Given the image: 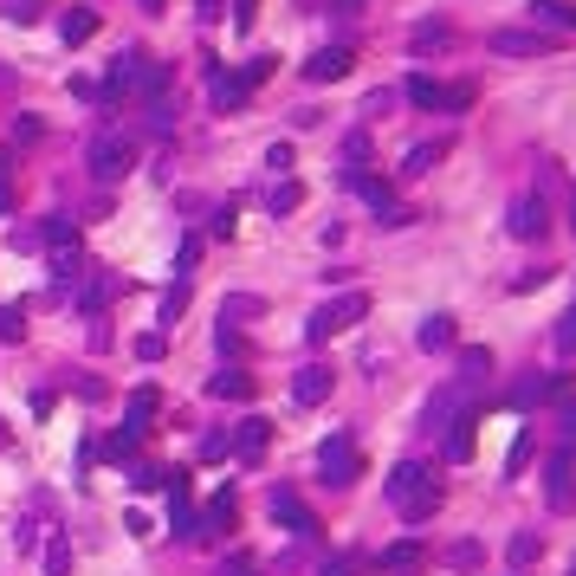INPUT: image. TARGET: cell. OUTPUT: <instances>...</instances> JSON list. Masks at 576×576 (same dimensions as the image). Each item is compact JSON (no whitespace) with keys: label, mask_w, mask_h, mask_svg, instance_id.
I'll list each match as a JSON object with an SVG mask.
<instances>
[{"label":"cell","mask_w":576,"mask_h":576,"mask_svg":"<svg viewBox=\"0 0 576 576\" xmlns=\"http://www.w3.org/2000/svg\"><path fill=\"white\" fill-rule=\"evenodd\" d=\"M389 505L408 518V525H421V518L441 512V486H434V473H428L421 460H402V466L389 473Z\"/></svg>","instance_id":"6da1fadb"},{"label":"cell","mask_w":576,"mask_h":576,"mask_svg":"<svg viewBox=\"0 0 576 576\" xmlns=\"http://www.w3.org/2000/svg\"><path fill=\"white\" fill-rule=\"evenodd\" d=\"M363 318H369V292H337L331 305H318V311H311L305 337H311V344H324V337L350 331V324H363Z\"/></svg>","instance_id":"7a4b0ae2"},{"label":"cell","mask_w":576,"mask_h":576,"mask_svg":"<svg viewBox=\"0 0 576 576\" xmlns=\"http://www.w3.org/2000/svg\"><path fill=\"white\" fill-rule=\"evenodd\" d=\"M130 162H136V143H130V136H98V143L85 149V169L98 175V182H123V175H130Z\"/></svg>","instance_id":"3957f363"},{"label":"cell","mask_w":576,"mask_h":576,"mask_svg":"<svg viewBox=\"0 0 576 576\" xmlns=\"http://www.w3.org/2000/svg\"><path fill=\"white\" fill-rule=\"evenodd\" d=\"M318 473H324V486H356V473H363V454H356L350 434H331V441L318 447Z\"/></svg>","instance_id":"277c9868"},{"label":"cell","mask_w":576,"mask_h":576,"mask_svg":"<svg viewBox=\"0 0 576 576\" xmlns=\"http://www.w3.org/2000/svg\"><path fill=\"white\" fill-rule=\"evenodd\" d=\"M408 98L421 111H466L473 104V85H441V78H408Z\"/></svg>","instance_id":"5b68a950"},{"label":"cell","mask_w":576,"mask_h":576,"mask_svg":"<svg viewBox=\"0 0 576 576\" xmlns=\"http://www.w3.org/2000/svg\"><path fill=\"white\" fill-rule=\"evenodd\" d=\"M169 531L195 544L201 538V518H195V499H188V473H169Z\"/></svg>","instance_id":"8992f818"},{"label":"cell","mask_w":576,"mask_h":576,"mask_svg":"<svg viewBox=\"0 0 576 576\" xmlns=\"http://www.w3.org/2000/svg\"><path fill=\"white\" fill-rule=\"evenodd\" d=\"M492 52H505V59H538V52H551L557 39L551 33H525V26H499V33L486 39Z\"/></svg>","instance_id":"52a82bcc"},{"label":"cell","mask_w":576,"mask_h":576,"mask_svg":"<svg viewBox=\"0 0 576 576\" xmlns=\"http://www.w3.org/2000/svg\"><path fill=\"white\" fill-rule=\"evenodd\" d=\"M143 72H149V59L143 52H117V65H111V78H104V104H117L123 91H143Z\"/></svg>","instance_id":"ba28073f"},{"label":"cell","mask_w":576,"mask_h":576,"mask_svg":"<svg viewBox=\"0 0 576 576\" xmlns=\"http://www.w3.org/2000/svg\"><path fill=\"white\" fill-rule=\"evenodd\" d=\"M272 518H279L292 538H318V518H311V505L298 499V492H272Z\"/></svg>","instance_id":"9c48e42d"},{"label":"cell","mask_w":576,"mask_h":576,"mask_svg":"<svg viewBox=\"0 0 576 576\" xmlns=\"http://www.w3.org/2000/svg\"><path fill=\"white\" fill-rule=\"evenodd\" d=\"M350 65H356L350 46H324V52H311L305 78H311V85H337V78H350Z\"/></svg>","instance_id":"30bf717a"},{"label":"cell","mask_w":576,"mask_h":576,"mask_svg":"<svg viewBox=\"0 0 576 576\" xmlns=\"http://www.w3.org/2000/svg\"><path fill=\"white\" fill-rule=\"evenodd\" d=\"M324 395H331V369H324V363H305V369L292 376V402H298V408H318Z\"/></svg>","instance_id":"8fae6325"},{"label":"cell","mask_w":576,"mask_h":576,"mask_svg":"<svg viewBox=\"0 0 576 576\" xmlns=\"http://www.w3.org/2000/svg\"><path fill=\"white\" fill-rule=\"evenodd\" d=\"M156 415H162V395H156V389H136V395H130V408H123V434H136V441H143Z\"/></svg>","instance_id":"7c38bea8"},{"label":"cell","mask_w":576,"mask_h":576,"mask_svg":"<svg viewBox=\"0 0 576 576\" xmlns=\"http://www.w3.org/2000/svg\"><path fill=\"white\" fill-rule=\"evenodd\" d=\"M266 441H272V421L266 415H246L240 428H233V454H240V460H259V454H266Z\"/></svg>","instance_id":"4fadbf2b"},{"label":"cell","mask_w":576,"mask_h":576,"mask_svg":"<svg viewBox=\"0 0 576 576\" xmlns=\"http://www.w3.org/2000/svg\"><path fill=\"white\" fill-rule=\"evenodd\" d=\"M208 395L214 402H253V376L246 369H221V376H208Z\"/></svg>","instance_id":"5bb4252c"},{"label":"cell","mask_w":576,"mask_h":576,"mask_svg":"<svg viewBox=\"0 0 576 576\" xmlns=\"http://www.w3.org/2000/svg\"><path fill=\"white\" fill-rule=\"evenodd\" d=\"M91 33H98V13H91V7H65L59 13V39H65V46H85Z\"/></svg>","instance_id":"9a60e30c"},{"label":"cell","mask_w":576,"mask_h":576,"mask_svg":"<svg viewBox=\"0 0 576 576\" xmlns=\"http://www.w3.org/2000/svg\"><path fill=\"white\" fill-rule=\"evenodd\" d=\"M551 505H557V512H570V505H576V486H570V447H557V454H551Z\"/></svg>","instance_id":"2e32d148"},{"label":"cell","mask_w":576,"mask_h":576,"mask_svg":"<svg viewBox=\"0 0 576 576\" xmlns=\"http://www.w3.org/2000/svg\"><path fill=\"white\" fill-rule=\"evenodd\" d=\"M479 415H473V408H466V415L460 421H447V460H473V441H479Z\"/></svg>","instance_id":"e0dca14e"},{"label":"cell","mask_w":576,"mask_h":576,"mask_svg":"<svg viewBox=\"0 0 576 576\" xmlns=\"http://www.w3.org/2000/svg\"><path fill=\"white\" fill-rule=\"evenodd\" d=\"M408 46H415V52H447V46H454V26H447V20H421L415 33H408Z\"/></svg>","instance_id":"ac0fdd59"},{"label":"cell","mask_w":576,"mask_h":576,"mask_svg":"<svg viewBox=\"0 0 576 576\" xmlns=\"http://www.w3.org/2000/svg\"><path fill=\"white\" fill-rule=\"evenodd\" d=\"M447 149H454V143H447V136H434V143H415V149H408V156H402V175H428L434 162L447 156Z\"/></svg>","instance_id":"d6986e66"},{"label":"cell","mask_w":576,"mask_h":576,"mask_svg":"<svg viewBox=\"0 0 576 576\" xmlns=\"http://www.w3.org/2000/svg\"><path fill=\"white\" fill-rule=\"evenodd\" d=\"M512 233H518V240H538V233H544V201H512Z\"/></svg>","instance_id":"ffe728a7"},{"label":"cell","mask_w":576,"mask_h":576,"mask_svg":"<svg viewBox=\"0 0 576 576\" xmlns=\"http://www.w3.org/2000/svg\"><path fill=\"white\" fill-rule=\"evenodd\" d=\"M551 395H564V376H538V382H518V389H512V408L551 402Z\"/></svg>","instance_id":"44dd1931"},{"label":"cell","mask_w":576,"mask_h":576,"mask_svg":"<svg viewBox=\"0 0 576 576\" xmlns=\"http://www.w3.org/2000/svg\"><path fill=\"white\" fill-rule=\"evenodd\" d=\"M382 570H389V576H408V570H421V544H415V538L389 544V551H382Z\"/></svg>","instance_id":"7402d4cb"},{"label":"cell","mask_w":576,"mask_h":576,"mask_svg":"<svg viewBox=\"0 0 576 576\" xmlns=\"http://www.w3.org/2000/svg\"><path fill=\"white\" fill-rule=\"evenodd\" d=\"M415 344H421V350H454V318H447V311H434V318L421 324Z\"/></svg>","instance_id":"603a6c76"},{"label":"cell","mask_w":576,"mask_h":576,"mask_svg":"<svg viewBox=\"0 0 576 576\" xmlns=\"http://www.w3.org/2000/svg\"><path fill=\"white\" fill-rule=\"evenodd\" d=\"M505 557H512V570H525V564H538V557H544V538H538V531H518V538H512V544H505Z\"/></svg>","instance_id":"cb8c5ba5"},{"label":"cell","mask_w":576,"mask_h":576,"mask_svg":"<svg viewBox=\"0 0 576 576\" xmlns=\"http://www.w3.org/2000/svg\"><path fill=\"white\" fill-rule=\"evenodd\" d=\"M201 531H208V538L233 531V492H214V505H208V518H201Z\"/></svg>","instance_id":"d4e9b609"},{"label":"cell","mask_w":576,"mask_h":576,"mask_svg":"<svg viewBox=\"0 0 576 576\" xmlns=\"http://www.w3.org/2000/svg\"><path fill=\"white\" fill-rule=\"evenodd\" d=\"M350 188H356V195H363V201H376V208H382V214H389V208H395V195H389V182H376V175H356V169H350Z\"/></svg>","instance_id":"484cf974"},{"label":"cell","mask_w":576,"mask_h":576,"mask_svg":"<svg viewBox=\"0 0 576 576\" xmlns=\"http://www.w3.org/2000/svg\"><path fill=\"white\" fill-rule=\"evenodd\" d=\"M208 78H214V104H221V111H240V104H246L240 78H227V72H208Z\"/></svg>","instance_id":"4316f807"},{"label":"cell","mask_w":576,"mask_h":576,"mask_svg":"<svg viewBox=\"0 0 576 576\" xmlns=\"http://www.w3.org/2000/svg\"><path fill=\"white\" fill-rule=\"evenodd\" d=\"M39 564H46V576H72V544H65V538H52L46 551H39Z\"/></svg>","instance_id":"83f0119b"},{"label":"cell","mask_w":576,"mask_h":576,"mask_svg":"<svg viewBox=\"0 0 576 576\" xmlns=\"http://www.w3.org/2000/svg\"><path fill=\"white\" fill-rule=\"evenodd\" d=\"M272 65H279V59H272V52H259V59H246V65H240L233 78H240V85L253 91V85H266V78H272Z\"/></svg>","instance_id":"f1b7e54d"},{"label":"cell","mask_w":576,"mask_h":576,"mask_svg":"<svg viewBox=\"0 0 576 576\" xmlns=\"http://www.w3.org/2000/svg\"><path fill=\"white\" fill-rule=\"evenodd\" d=\"M259 311H266V305H259V298H227V305H221V324H227V331H233V324H240V318H259Z\"/></svg>","instance_id":"f546056e"},{"label":"cell","mask_w":576,"mask_h":576,"mask_svg":"<svg viewBox=\"0 0 576 576\" xmlns=\"http://www.w3.org/2000/svg\"><path fill=\"white\" fill-rule=\"evenodd\" d=\"M0 13H7L13 26H33L39 13H46V0H0Z\"/></svg>","instance_id":"4dcf8cb0"},{"label":"cell","mask_w":576,"mask_h":576,"mask_svg":"<svg viewBox=\"0 0 576 576\" xmlns=\"http://www.w3.org/2000/svg\"><path fill=\"white\" fill-rule=\"evenodd\" d=\"M46 246H78V221H72V214H52V221H46Z\"/></svg>","instance_id":"1f68e13d"},{"label":"cell","mask_w":576,"mask_h":576,"mask_svg":"<svg viewBox=\"0 0 576 576\" xmlns=\"http://www.w3.org/2000/svg\"><path fill=\"white\" fill-rule=\"evenodd\" d=\"M104 460H111V466H130V460H136V434H123V428H117L111 441H104Z\"/></svg>","instance_id":"d6a6232c"},{"label":"cell","mask_w":576,"mask_h":576,"mask_svg":"<svg viewBox=\"0 0 576 576\" xmlns=\"http://www.w3.org/2000/svg\"><path fill=\"white\" fill-rule=\"evenodd\" d=\"M557 434H564V447H576V395L570 389L557 395Z\"/></svg>","instance_id":"836d02e7"},{"label":"cell","mask_w":576,"mask_h":576,"mask_svg":"<svg viewBox=\"0 0 576 576\" xmlns=\"http://www.w3.org/2000/svg\"><path fill=\"white\" fill-rule=\"evenodd\" d=\"M182 311H188V279H182V272H175L169 298H162V324H175V318H182Z\"/></svg>","instance_id":"e575fe53"},{"label":"cell","mask_w":576,"mask_h":576,"mask_svg":"<svg viewBox=\"0 0 576 576\" xmlns=\"http://www.w3.org/2000/svg\"><path fill=\"white\" fill-rule=\"evenodd\" d=\"M26 337V318H20V305H0V344H20Z\"/></svg>","instance_id":"d590c367"},{"label":"cell","mask_w":576,"mask_h":576,"mask_svg":"<svg viewBox=\"0 0 576 576\" xmlns=\"http://www.w3.org/2000/svg\"><path fill=\"white\" fill-rule=\"evenodd\" d=\"M531 13H538V20H557V26H576V7H564V0H531Z\"/></svg>","instance_id":"8d00e7d4"},{"label":"cell","mask_w":576,"mask_h":576,"mask_svg":"<svg viewBox=\"0 0 576 576\" xmlns=\"http://www.w3.org/2000/svg\"><path fill=\"white\" fill-rule=\"evenodd\" d=\"M486 369H492V356H486V350H460V382H479Z\"/></svg>","instance_id":"74e56055"},{"label":"cell","mask_w":576,"mask_h":576,"mask_svg":"<svg viewBox=\"0 0 576 576\" xmlns=\"http://www.w3.org/2000/svg\"><path fill=\"white\" fill-rule=\"evenodd\" d=\"M130 486L136 492H156V486L169 492V473H156V466H130Z\"/></svg>","instance_id":"f35d334b"},{"label":"cell","mask_w":576,"mask_h":576,"mask_svg":"<svg viewBox=\"0 0 576 576\" xmlns=\"http://www.w3.org/2000/svg\"><path fill=\"white\" fill-rule=\"evenodd\" d=\"M201 460H221V454H233V434H201V447H195Z\"/></svg>","instance_id":"ab89813d"},{"label":"cell","mask_w":576,"mask_h":576,"mask_svg":"<svg viewBox=\"0 0 576 576\" xmlns=\"http://www.w3.org/2000/svg\"><path fill=\"white\" fill-rule=\"evenodd\" d=\"M557 350H564V356H576V305L564 311V318H557Z\"/></svg>","instance_id":"60d3db41"},{"label":"cell","mask_w":576,"mask_h":576,"mask_svg":"<svg viewBox=\"0 0 576 576\" xmlns=\"http://www.w3.org/2000/svg\"><path fill=\"white\" fill-rule=\"evenodd\" d=\"M298 201H305V195H298V182H279V188H272V214H292Z\"/></svg>","instance_id":"b9f144b4"},{"label":"cell","mask_w":576,"mask_h":576,"mask_svg":"<svg viewBox=\"0 0 576 576\" xmlns=\"http://www.w3.org/2000/svg\"><path fill=\"white\" fill-rule=\"evenodd\" d=\"M531 447H538V441H531V428H525V434H518V441H512V460H505V473H525Z\"/></svg>","instance_id":"7bdbcfd3"},{"label":"cell","mask_w":576,"mask_h":576,"mask_svg":"<svg viewBox=\"0 0 576 576\" xmlns=\"http://www.w3.org/2000/svg\"><path fill=\"white\" fill-rule=\"evenodd\" d=\"M162 350H169V337H162V331H149V337H136V356H143V363H156V356Z\"/></svg>","instance_id":"ee69618b"},{"label":"cell","mask_w":576,"mask_h":576,"mask_svg":"<svg viewBox=\"0 0 576 576\" xmlns=\"http://www.w3.org/2000/svg\"><path fill=\"white\" fill-rule=\"evenodd\" d=\"M447 564H454V570H473V564H479V544H473V538L454 544V551H447Z\"/></svg>","instance_id":"f6af8a7d"},{"label":"cell","mask_w":576,"mask_h":576,"mask_svg":"<svg viewBox=\"0 0 576 576\" xmlns=\"http://www.w3.org/2000/svg\"><path fill=\"white\" fill-rule=\"evenodd\" d=\"M356 570H363V557H356V551H344V557H331V564H324V576H356Z\"/></svg>","instance_id":"bcb514c9"},{"label":"cell","mask_w":576,"mask_h":576,"mask_svg":"<svg viewBox=\"0 0 576 576\" xmlns=\"http://www.w3.org/2000/svg\"><path fill=\"white\" fill-rule=\"evenodd\" d=\"M39 130H46L39 117H20V123H13V136H20V143H39Z\"/></svg>","instance_id":"7dc6e473"},{"label":"cell","mask_w":576,"mask_h":576,"mask_svg":"<svg viewBox=\"0 0 576 576\" xmlns=\"http://www.w3.org/2000/svg\"><path fill=\"white\" fill-rule=\"evenodd\" d=\"M259 564H253V557H227V564H221V576H253Z\"/></svg>","instance_id":"c3c4849f"},{"label":"cell","mask_w":576,"mask_h":576,"mask_svg":"<svg viewBox=\"0 0 576 576\" xmlns=\"http://www.w3.org/2000/svg\"><path fill=\"white\" fill-rule=\"evenodd\" d=\"M13 201H20V195H13V182H7V175H0V214H7Z\"/></svg>","instance_id":"681fc988"},{"label":"cell","mask_w":576,"mask_h":576,"mask_svg":"<svg viewBox=\"0 0 576 576\" xmlns=\"http://www.w3.org/2000/svg\"><path fill=\"white\" fill-rule=\"evenodd\" d=\"M214 13H221V0H201V20H214Z\"/></svg>","instance_id":"f907efd6"},{"label":"cell","mask_w":576,"mask_h":576,"mask_svg":"<svg viewBox=\"0 0 576 576\" xmlns=\"http://www.w3.org/2000/svg\"><path fill=\"white\" fill-rule=\"evenodd\" d=\"M0 447H13V428H7V421H0Z\"/></svg>","instance_id":"816d5d0a"},{"label":"cell","mask_w":576,"mask_h":576,"mask_svg":"<svg viewBox=\"0 0 576 576\" xmlns=\"http://www.w3.org/2000/svg\"><path fill=\"white\" fill-rule=\"evenodd\" d=\"M143 7H149V13H162V0H143Z\"/></svg>","instance_id":"f5cc1de1"},{"label":"cell","mask_w":576,"mask_h":576,"mask_svg":"<svg viewBox=\"0 0 576 576\" xmlns=\"http://www.w3.org/2000/svg\"><path fill=\"white\" fill-rule=\"evenodd\" d=\"M570 227H576V221H570Z\"/></svg>","instance_id":"db71d44e"},{"label":"cell","mask_w":576,"mask_h":576,"mask_svg":"<svg viewBox=\"0 0 576 576\" xmlns=\"http://www.w3.org/2000/svg\"><path fill=\"white\" fill-rule=\"evenodd\" d=\"M570 576H576V570H570Z\"/></svg>","instance_id":"11a10c76"}]
</instances>
